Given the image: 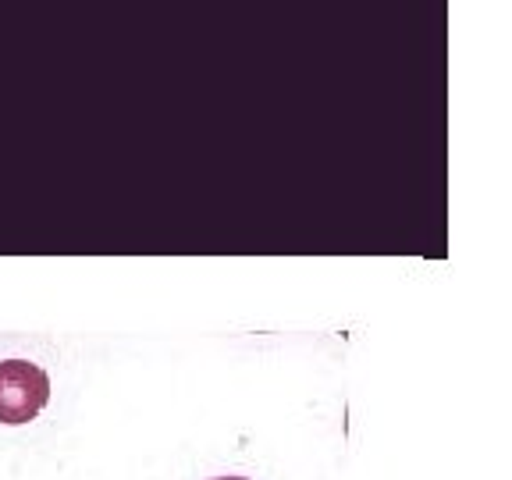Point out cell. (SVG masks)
Wrapping results in <instances>:
<instances>
[{
  "instance_id": "6da1fadb",
  "label": "cell",
  "mask_w": 512,
  "mask_h": 480,
  "mask_svg": "<svg viewBox=\"0 0 512 480\" xmlns=\"http://www.w3.org/2000/svg\"><path fill=\"white\" fill-rule=\"evenodd\" d=\"M50 402V377L29 360L0 363V424H29Z\"/></svg>"
},
{
  "instance_id": "7a4b0ae2",
  "label": "cell",
  "mask_w": 512,
  "mask_h": 480,
  "mask_svg": "<svg viewBox=\"0 0 512 480\" xmlns=\"http://www.w3.org/2000/svg\"><path fill=\"white\" fill-rule=\"evenodd\" d=\"M214 480H249V477H214Z\"/></svg>"
}]
</instances>
